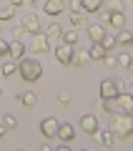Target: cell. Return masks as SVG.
<instances>
[{"label":"cell","mask_w":133,"mask_h":151,"mask_svg":"<svg viewBox=\"0 0 133 151\" xmlns=\"http://www.w3.org/2000/svg\"><path fill=\"white\" fill-rule=\"evenodd\" d=\"M13 15H15L13 5H0V20H13Z\"/></svg>","instance_id":"28"},{"label":"cell","mask_w":133,"mask_h":151,"mask_svg":"<svg viewBox=\"0 0 133 151\" xmlns=\"http://www.w3.org/2000/svg\"><path fill=\"white\" fill-rule=\"evenodd\" d=\"M0 3H3V0H0Z\"/></svg>","instance_id":"42"},{"label":"cell","mask_w":133,"mask_h":151,"mask_svg":"<svg viewBox=\"0 0 133 151\" xmlns=\"http://www.w3.org/2000/svg\"><path fill=\"white\" fill-rule=\"evenodd\" d=\"M108 50L103 48V43H91V48H88V55H91V60H103V55H106Z\"/></svg>","instance_id":"17"},{"label":"cell","mask_w":133,"mask_h":151,"mask_svg":"<svg viewBox=\"0 0 133 151\" xmlns=\"http://www.w3.org/2000/svg\"><path fill=\"white\" fill-rule=\"evenodd\" d=\"M70 25L73 28H83L85 25V13H73V15H70Z\"/></svg>","instance_id":"29"},{"label":"cell","mask_w":133,"mask_h":151,"mask_svg":"<svg viewBox=\"0 0 133 151\" xmlns=\"http://www.w3.org/2000/svg\"><path fill=\"white\" fill-rule=\"evenodd\" d=\"M8 55H10V40L0 35V58H8Z\"/></svg>","instance_id":"30"},{"label":"cell","mask_w":133,"mask_h":151,"mask_svg":"<svg viewBox=\"0 0 133 151\" xmlns=\"http://www.w3.org/2000/svg\"><path fill=\"white\" fill-rule=\"evenodd\" d=\"M131 48H133V40H131Z\"/></svg>","instance_id":"41"},{"label":"cell","mask_w":133,"mask_h":151,"mask_svg":"<svg viewBox=\"0 0 133 151\" xmlns=\"http://www.w3.org/2000/svg\"><path fill=\"white\" fill-rule=\"evenodd\" d=\"M118 86H116V78H106V81H101V101L103 98H116L118 96Z\"/></svg>","instance_id":"7"},{"label":"cell","mask_w":133,"mask_h":151,"mask_svg":"<svg viewBox=\"0 0 133 151\" xmlns=\"http://www.w3.org/2000/svg\"><path fill=\"white\" fill-rule=\"evenodd\" d=\"M80 3H83L85 13H101V5H103V0H80Z\"/></svg>","instance_id":"21"},{"label":"cell","mask_w":133,"mask_h":151,"mask_svg":"<svg viewBox=\"0 0 133 151\" xmlns=\"http://www.w3.org/2000/svg\"><path fill=\"white\" fill-rule=\"evenodd\" d=\"M108 25H111L113 30H121V28H126V15H123V10H113V13H108Z\"/></svg>","instance_id":"11"},{"label":"cell","mask_w":133,"mask_h":151,"mask_svg":"<svg viewBox=\"0 0 133 151\" xmlns=\"http://www.w3.org/2000/svg\"><path fill=\"white\" fill-rule=\"evenodd\" d=\"M101 43H103V48H106V50H118V40H116V35H113V33H108V30H106V35H103Z\"/></svg>","instance_id":"20"},{"label":"cell","mask_w":133,"mask_h":151,"mask_svg":"<svg viewBox=\"0 0 133 151\" xmlns=\"http://www.w3.org/2000/svg\"><path fill=\"white\" fill-rule=\"evenodd\" d=\"M18 63H20V60H5V63H3V68H0V73L5 76V78H8V76H13V73L18 70Z\"/></svg>","instance_id":"24"},{"label":"cell","mask_w":133,"mask_h":151,"mask_svg":"<svg viewBox=\"0 0 133 151\" xmlns=\"http://www.w3.org/2000/svg\"><path fill=\"white\" fill-rule=\"evenodd\" d=\"M116 40H118V45H131L133 33H131V30H126V28H121V30H116Z\"/></svg>","instance_id":"19"},{"label":"cell","mask_w":133,"mask_h":151,"mask_svg":"<svg viewBox=\"0 0 133 151\" xmlns=\"http://www.w3.org/2000/svg\"><path fill=\"white\" fill-rule=\"evenodd\" d=\"M128 3H131V5H133V0H128Z\"/></svg>","instance_id":"40"},{"label":"cell","mask_w":133,"mask_h":151,"mask_svg":"<svg viewBox=\"0 0 133 151\" xmlns=\"http://www.w3.org/2000/svg\"><path fill=\"white\" fill-rule=\"evenodd\" d=\"M58 121L53 119V116H48V119H43L40 121V134L45 136V139H55V136H58Z\"/></svg>","instance_id":"4"},{"label":"cell","mask_w":133,"mask_h":151,"mask_svg":"<svg viewBox=\"0 0 133 151\" xmlns=\"http://www.w3.org/2000/svg\"><path fill=\"white\" fill-rule=\"evenodd\" d=\"M58 139L65 141V144L73 141V139H75V126H73V124H60V126H58Z\"/></svg>","instance_id":"15"},{"label":"cell","mask_w":133,"mask_h":151,"mask_svg":"<svg viewBox=\"0 0 133 151\" xmlns=\"http://www.w3.org/2000/svg\"><path fill=\"white\" fill-rule=\"evenodd\" d=\"M65 8H70L73 13H85V10H83V3H80V0H70V3H65Z\"/></svg>","instance_id":"32"},{"label":"cell","mask_w":133,"mask_h":151,"mask_svg":"<svg viewBox=\"0 0 133 151\" xmlns=\"http://www.w3.org/2000/svg\"><path fill=\"white\" fill-rule=\"evenodd\" d=\"M8 3H10V5H13V8H20V5H23V3H25V0H8Z\"/></svg>","instance_id":"35"},{"label":"cell","mask_w":133,"mask_h":151,"mask_svg":"<svg viewBox=\"0 0 133 151\" xmlns=\"http://www.w3.org/2000/svg\"><path fill=\"white\" fill-rule=\"evenodd\" d=\"M0 96H3V88H0Z\"/></svg>","instance_id":"39"},{"label":"cell","mask_w":133,"mask_h":151,"mask_svg":"<svg viewBox=\"0 0 133 151\" xmlns=\"http://www.w3.org/2000/svg\"><path fill=\"white\" fill-rule=\"evenodd\" d=\"M126 68H128V70L133 73V55H131V60H128V65H126Z\"/></svg>","instance_id":"36"},{"label":"cell","mask_w":133,"mask_h":151,"mask_svg":"<svg viewBox=\"0 0 133 151\" xmlns=\"http://www.w3.org/2000/svg\"><path fill=\"white\" fill-rule=\"evenodd\" d=\"M116 103L121 108V113H133V93L131 91H121L116 96Z\"/></svg>","instance_id":"6"},{"label":"cell","mask_w":133,"mask_h":151,"mask_svg":"<svg viewBox=\"0 0 133 151\" xmlns=\"http://www.w3.org/2000/svg\"><path fill=\"white\" fill-rule=\"evenodd\" d=\"M60 40L68 43V45H75V43H78V30H63V33H60Z\"/></svg>","instance_id":"23"},{"label":"cell","mask_w":133,"mask_h":151,"mask_svg":"<svg viewBox=\"0 0 133 151\" xmlns=\"http://www.w3.org/2000/svg\"><path fill=\"white\" fill-rule=\"evenodd\" d=\"M121 8H123V0H103L101 10H106V13H113V10H121Z\"/></svg>","instance_id":"22"},{"label":"cell","mask_w":133,"mask_h":151,"mask_svg":"<svg viewBox=\"0 0 133 151\" xmlns=\"http://www.w3.org/2000/svg\"><path fill=\"white\" fill-rule=\"evenodd\" d=\"M18 101H20L25 108H35V106H38V96H35L33 91H23L20 96H18Z\"/></svg>","instance_id":"16"},{"label":"cell","mask_w":133,"mask_h":151,"mask_svg":"<svg viewBox=\"0 0 133 151\" xmlns=\"http://www.w3.org/2000/svg\"><path fill=\"white\" fill-rule=\"evenodd\" d=\"M43 10L48 13L50 18L60 15V13L65 10V0H45V5H43Z\"/></svg>","instance_id":"9"},{"label":"cell","mask_w":133,"mask_h":151,"mask_svg":"<svg viewBox=\"0 0 133 151\" xmlns=\"http://www.w3.org/2000/svg\"><path fill=\"white\" fill-rule=\"evenodd\" d=\"M91 136L96 141H101L103 146H113V144H116V134H113V131H101V129H98V131H93Z\"/></svg>","instance_id":"14"},{"label":"cell","mask_w":133,"mask_h":151,"mask_svg":"<svg viewBox=\"0 0 133 151\" xmlns=\"http://www.w3.org/2000/svg\"><path fill=\"white\" fill-rule=\"evenodd\" d=\"M43 33H45L48 38H60V33H63V28H60L58 23H48V28H45Z\"/></svg>","instance_id":"27"},{"label":"cell","mask_w":133,"mask_h":151,"mask_svg":"<svg viewBox=\"0 0 133 151\" xmlns=\"http://www.w3.org/2000/svg\"><path fill=\"white\" fill-rule=\"evenodd\" d=\"M88 63H91V55H88V50H73V60H70V65H75V68L83 70Z\"/></svg>","instance_id":"13"},{"label":"cell","mask_w":133,"mask_h":151,"mask_svg":"<svg viewBox=\"0 0 133 151\" xmlns=\"http://www.w3.org/2000/svg\"><path fill=\"white\" fill-rule=\"evenodd\" d=\"M103 111L106 113H121V108H118V103H116V98H103Z\"/></svg>","instance_id":"25"},{"label":"cell","mask_w":133,"mask_h":151,"mask_svg":"<svg viewBox=\"0 0 133 151\" xmlns=\"http://www.w3.org/2000/svg\"><path fill=\"white\" fill-rule=\"evenodd\" d=\"M80 131H85V134H93V131H98V119L93 116V113H85L83 119H80Z\"/></svg>","instance_id":"12"},{"label":"cell","mask_w":133,"mask_h":151,"mask_svg":"<svg viewBox=\"0 0 133 151\" xmlns=\"http://www.w3.org/2000/svg\"><path fill=\"white\" fill-rule=\"evenodd\" d=\"M33 50L35 53H48L50 50V38L45 33H35L33 35Z\"/></svg>","instance_id":"8"},{"label":"cell","mask_w":133,"mask_h":151,"mask_svg":"<svg viewBox=\"0 0 133 151\" xmlns=\"http://www.w3.org/2000/svg\"><path fill=\"white\" fill-rule=\"evenodd\" d=\"M103 35H106V25H103V23H93V25H88V38H91V43H101Z\"/></svg>","instance_id":"10"},{"label":"cell","mask_w":133,"mask_h":151,"mask_svg":"<svg viewBox=\"0 0 133 151\" xmlns=\"http://www.w3.org/2000/svg\"><path fill=\"white\" fill-rule=\"evenodd\" d=\"M5 131H8V129H5V126H3V124H0V139L5 136Z\"/></svg>","instance_id":"37"},{"label":"cell","mask_w":133,"mask_h":151,"mask_svg":"<svg viewBox=\"0 0 133 151\" xmlns=\"http://www.w3.org/2000/svg\"><path fill=\"white\" fill-rule=\"evenodd\" d=\"M111 131L116 134V139H128V136H133V113H113Z\"/></svg>","instance_id":"1"},{"label":"cell","mask_w":133,"mask_h":151,"mask_svg":"<svg viewBox=\"0 0 133 151\" xmlns=\"http://www.w3.org/2000/svg\"><path fill=\"white\" fill-rule=\"evenodd\" d=\"M58 101L60 103H70V91H60L58 93Z\"/></svg>","instance_id":"33"},{"label":"cell","mask_w":133,"mask_h":151,"mask_svg":"<svg viewBox=\"0 0 133 151\" xmlns=\"http://www.w3.org/2000/svg\"><path fill=\"white\" fill-rule=\"evenodd\" d=\"M20 25L25 28V33H40V20H38V15L35 13H25V15L20 18Z\"/></svg>","instance_id":"5"},{"label":"cell","mask_w":133,"mask_h":151,"mask_svg":"<svg viewBox=\"0 0 133 151\" xmlns=\"http://www.w3.org/2000/svg\"><path fill=\"white\" fill-rule=\"evenodd\" d=\"M28 3H30V5H35V0H28Z\"/></svg>","instance_id":"38"},{"label":"cell","mask_w":133,"mask_h":151,"mask_svg":"<svg viewBox=\"0 0 133 151\" xmlns=\"http://www.w3.org/2000/svg\"><path fill=\"white\" fill-rule=\"evenodd\" d=\"M23 55H25V45H23L20 40H13L10 43V58L13 60H23Z\"/></svg>","instance_id":"18"},{"label":"cell","mask_w":133,"mask_h":151,"mask_svg":"<svg viewBox=\"0 0 133 151\" xmlns=\"http://www.w3.org/2000/svg\"><path fill=\"white\" fill-rule=\"evenodd\" d=\"M3 126H5V129H15V126H18V119L13 116V113H5V116H3Z\"/></svg>","instance_id":"31"},{"label":"cell","mask_w":133,"mask_h":151,"mask_svg":"<svg viewBox=\"0 0 133 151\" xmlns=\"http://www.w3.org/2000/svg\"><path fill=\"white\" fill-rule=\"evenodd\" d=\"M116 86H118V91H126V81L123 78H116Z\"/></svg>","instance_id":"34"},{"label":"cell","mask_w":133,"mask_h":151,"mask_svg":"<svg viewBox=\"0 0 133 151\" xmlns=\"http://www.w3.org/2000/svg\"><path fill=\"white\" fill-rule=\"evenodd\" d=\"M55 60L58 63H63V65H70V60H73V45H68V43H63L60 40L58 45H55Z\"/></svg>","instance_id":"3"},{"label":"cell","mask_w":133,"mask_h":151,"mask_svg":"<svg viewBox=\"0 0 133 151\" xmlns=\"http://www.w3.org/2000/svg\"><path fill=\"white\" fill-rule=\"evenodd\" d=\"M18 70H20V78L28 81V83L40 81V76H43V65L38 63V60H30V58H23L20 63H18Z\"/></svg>","instance_id":"2"},{"label":"cell","mask_w":133,"mask_h":151,"mask_svg":"<svg viewBox=\"0 0 133 151\" xmlns=\"http://www.w3.org/2000/svg\"><path fill=\"white\" fill-rule=\"evenodd\" d=\"M103 63H106L108 68H118V53L116 50H108V53L103 55Z\"/></svg>","instance_id":"26"}]
</instances>
